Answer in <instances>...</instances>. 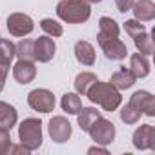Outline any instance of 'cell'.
<instances>
[{"mask_svg":"<svg viewBox=\"0 0 155 155\" xmlns=\"http://www.w3.org/2000/svg\"><path fill=\"white\" fill-rule=\"evenodd\" d=\"M8 71H9V68H8V66H2V64H0V91L4 90V84H6V77H8Z\"/></svg>","mask_w":155,"mask_h":155,"instance_id":"obj_30","label":"cell"},{"mask_svg":"<svg viewBox=\"0 0 155 155\" xmlns=\"http://www.w3.org/2000/svg\"><path fill=\"white\" fill-rule=\"evenodd\" d=\"M35 40L31 38H22L17 46H15V57H18V60H35Z\"/></svg>","mask_w":155,"mask_h":155,"instance_id":"obj_21","label":"cell"},{"mask_svg":"<svg viewBox=\"0 0 155 155\" xmlns=\"http://www.w3.org/2000/svg\"><path fill=\"white\" fill-rule=\"evenodd\" d=\"M60 106L68 115H77V111L82 108V101H81L79 93H64L62 101H60Z\"/></svg>","mask_w":155,"mask_h":155,"instance_id":"obj_22","label":"cell"},{"mask_svg":"<svg viewBox=\"0 0 155 155\" xmlns=\"http://www.w3.org/2000/svg\"><path fill=\"white\" fill-rule=\"evenodd\" d=\"M140 111H139V108L135 106V104H131V102H128L126 106H122V110H120V120L124 122V124H137L139 122V119H140Z\"/></svg>","mask_w":155,"mask_h":155,"instance_id":"obj_25","label":"cell"},{"mask_svg":"<svg viewBox=\"0 0 155 155\" xmlns=\"http://www.w3.org/2000/svg\"><path fill=\"white\" fill-rule=\"evenodd\" d=\"M9 131L11 130H8V128H0V155H6L9 151L11 144H13Z\"/></svg>","mask_w":155,"mask_h":155,"instance_id":"obj_27","label":"cell"},{"mask_svg":"<svg viewBox=\"0 0 155 155\" xmlns=\"http://www.w3.org/2000/svg\"><path fill=\"white\" fill-rule=\"evenodd\" d=\"M18 120V113L15 110V106L0 101V128H8L11 130Z\"/></svg>","mask_w":155,"mask_h":155,"instance_id":"obj_19","label":"cell"},{"mask_svg":"<svg viewBox=\"0 0 155 155\" xmlns=\"http://www.w3.org/2000/svg\"><path fill=\"white\" fill-rule=\"evenodd\" d=\"M130 102L135 104L140 113H144V115H148V117H155V97H153L150 91H144V90L135 91V93L131 95Z\"/></svg>","mask_w":155,"mask_h":155,"instance_id":"obj_12","label":"cell"},{"mask_svg":"<svg viewBox=\"0 0 155 155\" xmlns=\"http://www.w3.org/2000/svg\"><path fill=\"white\" fill-rule=\"evenodd\" d=\"M99 117H102V115H101V111H97L95 108H81L79 111H77V122H79V126H81L82 131H88V130L91 128V124H93Z\"/></svg>","mask_w":155,"mask_h":155,"instance_id":"obj_20","label":"cell"},{"mask_svg":"<svg viewBox=\"0 0 155 155\" xmlns=\"http://www.w3.org/2000/svg\"><path fill=\"white\" fill-rule=\"evenodd\" d=\"M75 58L82 66H93L95 64V48L88 40H79L75 44Z\"/></svg>","mask_w":155,"mask_h":155,"instance_id":"obj_14","label":"cell"},{"mask_svg":"<svg viewBox=\"0 0 155 155\" xmlns=\"http://www.w3.org/2000/svg\"><path fill=\"white\" fill-rule=\"evenodd\" d=\"M135 81H137V77L130 71V68L120 66V69H119V71H115V73L111 75L110 84L120 91V90H130V88L135 84Z\"/></svg>","mask_w":155,"mask_h":155,"instance_id":"obj_13","label":"cell"},{"mask_svg":"<svg viewBox=\"0 0 155 155\" xmlns=\"http://www.w3.org/2000/svg\"><path fill=\"white\" fill-rule=\"evenodd\" d=\"M115 4H117V9L120 13H126V11H131L135 0H115Z\"/></svg>","mask_w":155,"mask_h":155,"instance_id":"obj_29","label":"cell"},{"mask_svg":"<svg viewBox=\"0 0 155 155\" xmlns=\"http://www.w3.org/2000/svg\"><path fill=\"white\" fill-rule=\"evenodd\" d=\"M133 44H135V48H137V51L140 55H146L148 57V55L153 53V38L146 31H140L139 35H135L133 37Z\"/></svg>","mask_w":155,"mask_h":155,"instance_id":"obj_23","label":"cell"},{"mask_svg":"<svg viewBox=\"0 0 155 155\" xmlns=\"http://www.w3.org/2000/svg\"><path fill=\"white\" fill-rule=\"evenodd\" d=\"M86 97L93 104H99L104 111H115L120 106V102H122L120 91L117 88H113L110 82H101V81H97L90 88V91H88Z\"/></svg>","mask_w":155,"mask_h":155,"instance_id":"obj_1","label":"cell"},{"mask_svg":"<svg viewBox=\"0 0 155 155\" xmlns=\"http://www.w3.org/2000/svg\"><path fill=\"white\" fill-rule=\"evenodd\" d=\"M130 71L137 77V79H144L150 75V62L146 58V55L140 53H133L130 57Z\"/></svg>","mask_w":155,"mask_h":155,"instance_id":"obj_17","label":"cell"},{"mask_svg":"<svg viewBox=\"0 0 155 155\" xmlns=\"http://www.w3.org/2000/svg\"><path fill=\"white\" fill-rule=\"evenodd\" d=\"M35 60H38V62H49L53 57H55V51H57V46H55V42H53V38L51 37H48V35H44V37H38L37 40H35Z\"/></svg>","mask_w":155,"mask_h":155,"instance_id":"obj_9","label":"cell"},{"mask_svg":"<svg viewBox=\"0 0 155 155\" xmlns=\"http://www.w3.org/2000/svg\"><path fill=\"white\" fill-rule=\"evenodd\" d=\"M6 26H8L9 35H13V37H20V38L28 37V35L35 29V22H33V18H31L29 15H26V13H11V15L8 17Z\"/></svg>","mask_w":155,"mask_h":155,"instance_id":"obj_6","label":"cell"},{"mask_svg":"<svg viewBox=\"0 0 155 155\" xmlns=\"http://www.w3.org/2000/svg\"><path fill=\"white\" fill-rule=\"evenodd\" d=\"M88 153H104V155H108V148H102L101 144H97V146H91L88 150Z\"/></svg>","mask_w":155,"mask_h":155,"instance_id":"obj_32","label":"cell"},{"mask_svg":"<svg viewBox=\"0 0 155 155\" xmlns=\"http://www.w3.org/2000/svg\"><path fill=\"white\" fill-rule=\"evenodd\" d=\"M28 104H29L31 110H35L38 113H51L55 110V95L49 90L37 88V90L29 91Z\"/></svg>","mask_w":155,"mask_h":155,"instance_id":"obj_5","label":"cell"},{"mask_svg":"<svg viewBox=\"0 0 155 155\" xmlns=\"http://www.w3.org/2000/svg\"><path fill=\"white\" fill-rule=\"evenodd\" d=\"M13 58H15V44L8 38H0V64L9 68Z\"/></svg>","mask_w":155,"mask_h":155,"instance_id":"obj_24","label":"cell"},{"mask_svg":"<svg viewBox=\"0 0 155 155\" xmlns=\"http://www.w3.org/2000/svg\"><path fill=\"white\" fill-rule=\"evenodd\" d=\"M40 28H42V31H44L48 37H53V38L62 37V33H64L62 24H58V22L53 20V18H44V20H40Z\"/></svg>","mask_w":155,"mask_h":155,"instance_id":"obj_26","label":"cell"},{"mask_svg":"<svg viewBox=\"0 0 155 155\" xmlns=\"http://www.w3.org/2000/svg\"><path fill=\"white\" fill-rule=\"evenodd\" d=\"M120 28L119 24L110 18V17H102L99 20V35H97V42L99 40H106V38H119Z\"/></svg>","mask_w":155,"mask_h":155,"instance_id":"obj_16","label":"cell"},{"mask_svg":"<svg viewBox=\"0 0 155 155\" xmlns=\"http://www.w3.org/2000/svg\"><path fill=\"white\" fill-rule=\"evenodd\" d=\"M86 2H90V4H99L101 0H86Z\"/></svg>","mask_w":155,"mask_h":155,"instance_id":"obj_33","label":"cell"},{"mask_svg":"<svg viewBox=\"0 0 155 155\" xmlns=\"http://www.w3.org/2000/svg\"><path fill=\"white\" fill-rule=\"evenodd\" d=\"M18 139L29 151H35L42 146V122L40 119H24L18 126Z\"/></svg>","mask_w":155,"mask_h":155,"instance_id":"obj_3","label":"cell"},{"mask_svg":"<svg viewBox=\"0 0 155 155\" xmlns=\"http://www.w3.org/2000/svg\"><path fill=\"white\" fill-rule=\"evenodd\" d=\"M8 153H15V155H17V153H24V155H28V153H31V151H29L24 144H20V146H13V144H11V148H9Z\"/></svg>","mask_w":155,"mask_h":155,"instance_id":"obj_31","label":"cell"},{"mask_svg":"<svg viewBox=\"0 0 155 155\" xmlns=\"http://www.w3.org/2000/svg\"><path fill=\"white\" fill-rule=\"evenodd\" d=\"M124 29H126V33L133 38L135 35H139L140 31H146V28H144V24H140L139 20H135V18H131V20H126L124 22Z\"/></svg>","mask_w":155,"mask_h":155,"instance_id":"obj_28","label":"cell"},{"mask_svg":"<svg viewBox=\"0 0 155 155\" xmlns=\"http://www.w3.org/2000/svg\"><path fill=\"white\" fill-rule=\"evenodd\" d=\"M48 131H49L51 140L62 144V142H66V140L71 137V124H69V120H68L66 117L57 115V117H53V119L49 120Z\"/></svg>","mask_w":155,"mask_h":155,"instance_id":"obj_7","label":"cell"},{"mask_svg":"<svg viewBox=\"0 0 155 155\" xmlns=\"http://www.w3.org/2000/svg\"><path fill=\"white\" fill-rule=\"evenodd\" d=\"M57 17L68 24H82L91 17V8L86 0H60L57 4Z\"/></svg>","mask_w":155,"mask_h":155,"instance_id":"obj_2","label":"cell"},{"mask_svg":"<svg viewBox=\"0 0 155 155\" xmlns=\"http://www.w3.org/2000/svg\"><path fill=\"white\" fill-rule=\"evenodd\" d=\"M133 146L137 150H155V128L151 124H140L133 131Z\"/></svg>","mask_w":155,"mask_h":155,"instance_id":"obj_8","label":"cell"},{"mask_svg":"<svg viewBox=\"0 0 155 155\" xmlns=\"http://www.w3.org/2000/svg\"><path fill=\"white\" fill-rule=\"evenodd\" d=\"M99 79H97V75L95 73H91V71H82V73H79L75 77V91L79 93V95H88V91H90V88L97 82Z\"/></svg>","mask_w":155,"mask_h":155,"instance_id":"obj_18","label":"cell"},{"mask_svg":"<svg viewBox=\"0 0 155 155\" xmlns=\"http://www.w3.org/2000/svg\"><path fill=\"white\" fill-rule=\"evenodd\" d=\"M99 46L102 48L104 55L110 60H122L128 55V48L122 40L119 38H106V40H99Z\"/></svg>","mask_w":155,"mask_h":155,"instance_id":"obj_10","label":"cell"},{"mask_svg":"<svg viewBox=\"0 0 155 155\" xmlns=\"http://www.w3.org/2000/svg\"><path fill=\"white\" fill-rule=\"evenodd\" d=\"M131 11L135 15V20L139 22H151L155 18V4L151 0H139L133 4Z\"/></svg>","mask_w":155,"mask_h":155,"instance_id":"obj_15","label":"cell"},{"mask_svg":"<svg viewBox=\"0 0 155 155\" xmlns=\"http://www.w3.org/2000/svg\"><path fill=\"white\" fill-rule=\"evenodd\" d=\"M0 38H2V37H0Z\"/></svg>","mask_w":155,"mask_h":155,"instance_id":"obj_34","label":"cell"},{"mask_svg":"<svg viewBox=\"0 0 155 155\" xmlns=\"http://www.w3.org/2000/svg\"><path fill=\"white\" fill-rule=\"evenodd\" d=\"M88 133H90L91 140H95V144L108 146V144H111L113 139H115V126H113L111 120H108V119H104V117H99V119L91 124V128L88 130Z\"/></svg>","mask_w":155,"mask_h":155,"instance_id":"obj_4","label":"cell"},{"mask_svg":"<svg viewBox=\"0 0 155 155\" xmlns=\"http://www.w3.org/2000/svg\"><path fill=\"white\" fill-rule=\"evenodd\" d=\"M13 77H15V81L20 82V84H29V82H33L35 77H37L35 62H33V60H18V62L13 66Z\"/></svg>","mask_w":155,"mask_h":155,"instance_id":"obj_11","label":"cell"}]
</instances>
